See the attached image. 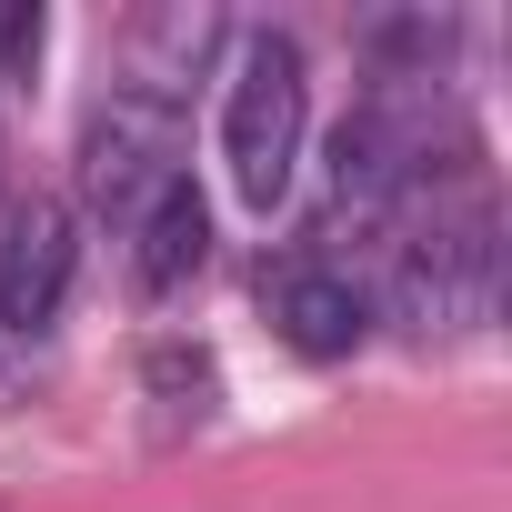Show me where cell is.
Returning a JSON list of instances; mask_svg holds the SVG:
<instances>
[{"instance_id": "obj_1", "label": "cell", "mask_w": 512, "mask_h": 512, "mask_svg": "<svg viewBox=\"0 0 512 512\" xmlns=\"http://www.w3.org/2000/svg\"><path fill=\"white\" fill-rule=\"evenodd\" d=\"M302 141H312V71H302V41L272 31V21L231 31V61H221V171H231L241 211H282V201H292Z\"/></svg>"}, {"instance_id": "obj_2", "label": "cell", "mask_w": 512, "mask_h": 512, "mask_svg": "<svg viewBox=\"0 0 512 512\" xmlns=\"http://www.w3.org/2000/svg\"><path fill=\"white\" fill-rule=\"evenodd\" d=\"M382 302H392V322L422 332V342L482 332V322L502 312V211H492L482 191H462L452 211L432 201V221L392 241V282H382Z\"/></svg>"}, {"instance_id": "obj_3", "label": "cell", "mask_w": 512, "mask_h": 512, "mask_svg": "<svg viewBox=\"0 0 512 512\" xmlns=\"http://www.w3.org/2000/svg\"><path fill=\"white\" fill-rule=\"evenodd\" d=\"M422 161H432L422 81H372V91L352 101V121L332 131V151H322V241H342V231H382V221L412 201Z\"/></svg>"}, {"instance_id": "obj_4", "label": "cell", "mask_w": 512, "mask_h": 512, "mask_svg": "<svg viewBox=\"0 0 512 512\" xmlns=\"http://www.w3.org/2000/svg\"><path fill=\"white\" fill-rule=\"evenodd\" d=\"M161 181H181V101L171 91H141V81H121L91 121H81V191H91V211L101 221H141V201L161 191Z\"/></svg>"}, {"instance_id": "obj_5", "label": "cell", "mask_w": 512, "mask_h": 512, "mask_svg": "<svg viewBox=\"0 0 512 512\" xmlns=\"http://www.w3.org/2000/svg\"><path fill=\"white\" fill-rule=\"evenodd\" d=\"M71 272H81V211L21 201L0 231V342H41L71 302Z\"/></svg>"}, {"instance_id": "obj_6", "label": "cell", "mask_w": 512, "mask_h": 512, "mask_svg": "<svg viewBox=\"0 0 512 512\" xmlns=\"http://www.w3.org/2000/svg\"><path fill=\"white\" fill-rule=\"evenodd\" d=\"M262 302H272V332L302 352V362H342L372 342V282L332 251H292L282 272H262Z\"/></svg>"}, {"instance_id": "obj_7", "label": "cell", "mask_w": 512, "mask_h": 512, "mask_svg": "<svg viewBox=\"0 0 512 512\" xmlns=\"http://www.w3.org/2000/svg\"><path fill=\"white\" fill-rule=\"evenodd\" d=\"M201 262H211V211H201V191H191V171H181V181H161V191L141 201V221H131V272H141V292H181Z\"/></svg>"}]
</instances>
